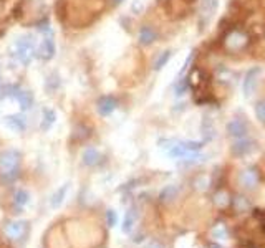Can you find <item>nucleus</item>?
Segmentation results:
<instances>
[{
	"mask_svg": "<svg viewBox=\"0 0 265 248\" xmlns=\"http://www.w3.org/2000/svg\"><path fill=\"white\" fill-rule=\"evenodd\" d=\"M20 159H22L20 152L13 151V149L3 151L0 154V175L5 180H8V182L17 179L18 167H20Z\"/></svg>",
	"mask_w": 265,
	"mask_h": 248,
	"instance_id": "f257e3e1",
	"label": "nucleus"
},
{
	"mask_svg": "<svg viewBox=\"0 0 265 248\" xmlns=\"http://www.w3.org/2000/svg\"><path fill=\"white\" fill-rule=\"evenodd\" d=\"M250 43V37L247 35V31L240 30V28H232L224 35L222 45L226 48V52L229 53H239L242 50L247 48V45Z\"/></svg>",
	"mask_w": 265,
	"mask_h": 248,
	"instance_id": "f03ea898",
	"label": "nucleus"
},
{
	"mask_svg": "<svg viewBox=\"0 0 265 248\" xmlns=\"http://www.w3.org/2000/svg\"><path fill=\"white\" fill-rule=\"evenodd\" d=\"M15 56L22 65H29L35 56V40L33 37H22L15 43Z\"/></svg>",
	"mask_w": 265,
	"mask_h": 248,
	"instance_id": "7ed1b4c3",
	"label": "nucleus"
},
{
	"mask_svg": "<svg viewBox=\"0 0 265 248\" xmlns=\"http://www.w3.org/2000/svg\"><path fill=\"white\" fill-rule=\"evenodd\" d=\"M27 232H29V223L25 220H15V222H8L5 225V235L12 242L22 240Z\"/></svg>",
	"mask_w": 265,
	"mask_h": 248,
	"instance_id": "20e7f679",
	"label": "nucleus"
},
{
	"mask_svg": "<svg viewBox=\"0 0 265 248\" xmlns=\"http://www.w3.org/2000/svg\"><path fill=\"white\" fill-rule=\"evenodd\" d=\"M36 55H38L42 60H52L53 55H55V42H53V37H52V33H48L45 35L43 40L40 42V47L38 50H36Z\"/></svg>",
	"mask_w": 265,
	"mask_h": 248,
	"instance_id": "39448f33",
	"label": "nucleus"
},
{
	"mask_svg": "<svg viewBox=\"0 0 265 248\" xmlns=\"http://www.w3.org/2000/svg\"><path fill=\"white\" fill-rule=\"evenodd\" d=\"M239 180H240L242 187H244V189H249V191H252V189L257 187V186H259V182H260L259 170H257V169H254V167H249V169L242 170Z\"/></svg>",
	"mask_w": 265,
	"mask_h": 248,
	"instance_id": "423d86ee",
	"label": "nucleus"
},
{
	"mask_svg": "<svg viewBox=\"0 0 265 248\" xmlns=\"http://www.w3.org/2000/svg\"><path fill=\"white\" fill-rule=\"evenodd\" d=\"M231 151H232V154L237 156V157L247 156V154H250V152L255 151V142L242 138V139H239V141H235L234 144H232Z\"/></svg>",
	"mask_w": 265,
	"mask_h": 248,
	"instance_id": "0eeeda50",
	"label": "nucleus"
},
{
	"mask_svg": "<svg viewBox=\"0 0 265 248\" xmlns=\"http://www.w3.org/2000/svg\"><path fill=\"white\" fill-rule=\"evenodd\" d=\"M247 131H249V124L245 123V119L237 118V119H232L231 123L227 124V133H229L232 138L242 139L247 134Z\"/></svg>",
	"mask_w": 265,
	"mask_h": 248,
	"instance_id": "6e6552de",
	"label": "nucleus"
},
{
	"mask_svg": "<svg viewBox=\"0 0 265 248\" xmlns=\"http://www.w3.org/2000/svg\"><path fill=\"white\" fill-rule=\"evenodd\" d=\"M260 75V68H254L250 70L247 75H245L244 81H242V89H244V96L245 98H250V94L254 93L255 89V84H257V78Z\"/></svg>",
	"mask_w": 265,
	"mask_h": 248,
	"instance_id": "1a4fd4ad",
	"label": "nucleus"
},
{
	"mask_svg": "<svg viewBox=\"0 0 265 248\" xmlns=\"http://www.w3.org/2000/svg\"><path fill=\"white\" fill-rule=\"evenodd\" d=\"M116 106H118V101L113 96H103V98H99L97 103L98 112L101 116H109L116 110Z\"/></svg>",
	"mask_w": 265,
	"mask_h": 248,
	"instance_id": "9d476101",
	"label": "nucleus"
},
{
	"mask_svg": "<svg viewBox=\"0 0 265 248\" xmlns=\"http://www.w3.org/2000/svg\"><path fill=\"white\" fill-rule=\"evenodd\" d=\"M103 161V154L98 151V149H86V151L83 152V164L85 165H90V167H95V165L101 164Z\"/></svg>",
	"mask_w": 265,
	"mask_h": 248,
	"instance_id": "9b49d317",
	"label": "nucleus"
},
{
	"mask_svg": "<svg viewBox=\"0 0 265 248\" xmlns=\"http://www.w3.org/2000/svg\"><path fill=\"white\" fill-rule=\"evenodd\" d=\"M5 124L8 129H12L13 133H24L27 128L25 119L22 118L20 114H13V116H7L5 118Z\"/></svg>",
	"mask_w": 265,
	"mask_h": 248,
	"instance_id": "f8f14e48",
	"label": "nucleus"
},
{
	"mask_svg": "<svg viewBox=\"0 0 265 248\" xmlns=\"http://www.w3.org/2000/svg\"><path fill=\"white\" fill-rule=\"evenodd\" d=\"M217 8V0H202V5H200V17H202L204 24H207L211 20Z\"/></svg>",
	"mask_w": 265,
	"mask_h": 248,
	"instance_id": "ddd939ff",
	"label": "nucleus"
},
{
	"mask_svg": "<svg viewBox=\"0 0 265 248\" xmlns=\"http://www.w3.org/2000/svg\"><path fill=\"white\" fill-rule=\"evenodd\" d=\"M136 220H138V212L134 209H130L126 212L125 219H123V227H121L123 233H131V230L136 225Z\"/></svg>",
	"mask_w": 265,
	"mask_h": 248,
	"instance_id": "4468645a",
	"label": "nucleus"
},
{
	"mask_svg": "<svg viewBox=\"0 0 265 248\" xmlns=\"http://www.w3.org/2000/svg\"><path fill=\"white\" fill-rule=\"evenodd\" d=\"M68 187H70V184H63V186L53 193L52 198H50V207H52V209H58V207L63 204V200H65L66 197V192H68Z\"/></svg>",
	"mask_w": 265,
	"mask_h": 248,
	"instance_id": "2eb2a0df",
	"label": "nucleus"
},
{
	"mask_svg": "<svg viewBox=\"0 0 265 248\" xmlns=\"http://www.w3.org/2000/svg\"><path fill=\"white\" fill-rule=\"evenodd\" d=\"M177 192H179V189L176 186H166L159 193V200L164 202V204H169V202H172L176 198Z\"/></svg>",
	"mask_w": 265,
	"mask_h": 248,
	"instance_id": "dca6fc26",
	"label": "nucleus"
},
{
	"mask_svg": "<svg viewBox=\"0 0 265 248\" xmlns=\"http://www.w3.org/2000/svg\"><path fill=\"white\" fill-rule=\"evenodd\" d=\"M156 40V31H154L151 27H143L139 30V43L141 45H151Z\"/></svg>",
	"mask_w": 265,
	"mask_h": 248,
	"instance_id": "f3484780",
	"label": "nucleus"
},
{
	"mask_svg": "<svg viewBox=\"0 0 265 248\" xmlns=\"http://www.w3.org/2000/svg\"><path fill=\"white\" fill-rule=\"evenodd\" d=\"M18 99V103H20V108L24 111L30 110L32 105H33V94L30 91H18V94L15 96Z\"/></svg>",
	"mask_w": 265,
	"mask_h": 248,
	"instance_id": "a211bd4d",
	"label": "nucleus"
},
{
	"mask_svg": "<svg viewBox=\"0 0 265 248\" xmlns=\"http://www.w3.org/2000/svg\"><path fill=\"white\" fill-rule=\"evenodd\" d=\"M217 80L224 84H234L237 80V75L227 68H221L217 71Z\"/></svg>",
	"mask_w": 265,
	"mask_h": 248,
	"instance_id": "6ab92c4d",
	"label": "nucleus"
},
{
	"mask_svg": "<svg viewBox=\"0 0 265 248\" xmlns=\"http://www.w3.org/2000/svg\"><path fill=\"white\" fill-rule=\"evenodd\" d=\"M214 204H216V207H219V209H226V207L231 204L229 192H226V191L216 192V195H214Z\"/></svg>",
	"mask_w": 265,
	"mask_h": 248,
	"instance_id": "aec40b11",
	"label": "nucleus"
},
{
	"mask_svg": "<svg viewBox=\"0 0 265 248\" xmlns=\"http://www.w3.org/2000/svg\"><path fill=\"white\" fill-rule=\"evenodd\" d=\"M211 233H212V237L216 238V240H226V238H227V228H226V225H224V223L214 225Z\"/></svg>",
	"mask_w": 265,
	"mask_h": 248,
	"instance_id": "412c9836",
	"label": "nucleus"
},
{
	"mask_svg": "<svg viewBox=\"0 0 265 248\" xmlns=\"http://www.w3.org/2000/svg\"><path fill=\"white\" fill-rule=\"evenodd\" d=\"M13 202H15L17 207H25L27 204H29V192L25 191H17L15 192V197H13Z\"/></svg>",
	"mask_w": 265,
	"mask_h": 248,
	"instance_id": "4be33fe9",
	"label": "nucleus"
},
{
	"mask_svg": "<svg viewBox=\"0 0 265 248\" xmlns=\"http://www.w3.org/2000/svg\"><path fill=\"white\" fill-rule=\"evenodd\" d=\"M234 209H235V212H247L250 209V204L245 197L239 195V197L234 198Z\"/></svg>",
	"mask_w": 265,
	"mask_h": 248,
	"instance_id": "5701e85b",
	"label": "nucleus"
},
{
	"mask_svg": "<svg viewBox=\"0 0 265 248\" xmlns=\"http://www.w3.org/2000/svg\"><path fill=\"white\" fill-rule=\"evenodd\" d=\"M55 123V112L52 110H45L43 111V123H42V129L47 131L50 129V126Z\"/></svg>",
	"mask_w": 265,
	"mask_h": 248,
	"instance_id": "b1692460",
	"label": "nucleus"
},
{
	"mask_svg": "<svg viewBox=\"0 0 265 248\" xmlns=\"http://www.w3.org/2000/svg\"><path fill=\"white\" fill-rule=\"evenodd\" d=\"M169 58H171V52H164V53H161V55L158 56V60L154 61V70L156 71H159L161 68H164V66H166V63L169 61Z\"/></svg>",
	"mask_w": 265,
	"mask_h": 248,
	"instance_id": "393cba45",
	"label": "nucleus"
},
{
	"mask_svg": "<svg viewBox=\"0 0 265 248\" xmlns=\"http://www.w3.org/2000/svg\"><path fill=\"white\" fill-rule=\"evenodd\" d=\"M255 114H257L260 123H265V99H260L255 105Z\"/></svg>",
	"mask_w": 265,
	"mask_h": 248,
	"instance_id": "a878e982",
	"label": "nucleus"
},
{
	"mask_svg": "<svg viewBox=\"0 0 265 248\" xmlns=\"http://www.w3.org/2000/svg\"><path fill=\"white\" fill-rule=\"evenodd\" d=\"M187 88H189V81H187V78L186 80H179V81H177V84H176V88H174V91H176L177 96H181V94H184V91Z\"/></svg>",
	"mask_w": 265,
	"mask_h": 248,
	"instance_id": "bb28decb",
	"label": "nucleus"
},
{
	"mask_svg": "<svg viewBox=\"0 0 265 248\" xmlns=\"http://www.w3.org/2000/svg\"><path fill=\"white\" fill-rule=\"evenodd\" d=\"M202 133L205 134V138H207V139L212 138V136H211V134H212V124H211V119H209V118L204 119V123H202Z\"/></svg>",
	"mask_w": 265,
	"mask_h": 248,
	"instance_id": "cd10ccee",
	"label": "nucleus"
},
{
	"mask_svg": "<svg viewBox=\"0 0 265 248\" xmlns=\"http://www.w3.org/2000/svg\"><path fill=\"white\" fill-rule=\"evenodd\" d=\"M106 222L109 227H115L116 222H118V217H116V212L115 210H108L106 212Z\"/></svg>",
	"mask_w": 265,
	"mask_h": 248,
	"instance_id": "c85d7f7f",
	"label": "nucleus"
},
{
	"mask_svg": "<svg viewBox=\"0 0 265 248\" xmlns=\"http://www.w3.org/2000/svg\"><path fill=\"white\" fill-rule=\"evenodd\" d=\"M254 217L259 220L260 225L265 227V210H254Z\"/></svg>",
	"mask_w": 265,
	"mask_h": 248,
	"instance_id": "c756f323",
	"label": "nucleus"
},
{
	"mask_svg": "<svg viewBox=\"0 0 265 248\" xmlns=\"http://www.w3.org/2000/svg\"><path fill=\"white\" fill-rule=\"evenodd\" d=\"M148 248H161V245H159L158 242H151L149 245H148Z\"/></svg>",
	"mask_w": 265,
	"mask_h": 248,
	"instance_id": "7c9ffc66",
	"label": "nucleus"
},
{
	"mask_svg": "<svg viewBox=\"0 0 265 248\" xmlns=\"http://www.w3.org/2000/svg\"><path fill=\"white\" fill-rule=\"evenodd\" d=\"M123 0H113V3H115V5H118V3H121Z\"/></svg>",
	"mask_w": 265,
	"mask_h": 248,
	"instance_id": "2f4dec72",
	"label": "nucleus"
},
{
	"mask_svg": "<svg viewBox=\"0 0 265 248\" xmlns=\"http://www.w3.org/2000/svg\"><path fill=\"white\" fill-rule=\"evenodd\" d=\"M211 248H222V247H219V245H212Z\"/></svg>",
	"mask_w": 265,
	"mask_h": 248,
	"instance_id": "473e14b6",
	"label": "nucleus"
}]
</instances>
